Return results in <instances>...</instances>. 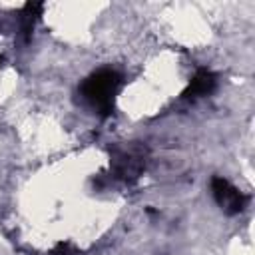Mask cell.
Listing matches in <instances>:
<instances>
[{
	"mask_svg": "<svg viewBox=\"0 0 255 255\" xmlns=\"http://www.w3.org/2000/svg\"><path fill=\"white\" fill-rule=\"evenodd\" d=\"M120 82L122 78L118 72L100 70L82 84V94L102 116H110L114 110V96L120 88Z\"/></svg>",
	"mask_w": 255,
	"mask_h": 255,
	"instance_id": "1",
	"label": "cell"
},
{
	"mask_svg": "<svg viewBox=\"0 0 255 255\" xmlns=\"http://www.w3.org/2000/svg\"><path fill=\"white\" fill-rule=\"evenodd\" d=\"M211 191H213V197L217 201V205L227 213V215H235L239 211L245 209V203H247V197L237 191L227 179L223 177H213L211 179Z\"/></svg>",
	"mask_w": 255,
	"mask_h": 255,
	"instance_id": "2",
	"label": "cell"
},
{
	"mask_svg": "<svg viewBox=\"0 0 255 255\" xmlns=\"http://www.w3.org/2000/svg\"><path fill=\"white\" fill-rule=\"evenodd\" d=\"M114 175L120 179H135L141 169H143V153L139 147H129V149H116L114 151V161H112Z\"/></svg>",
	"mask_w": 255,
	"mask_h": 255,
	"instance_id": "3",
	"label": "cell"
},
{
	"mask_svg": "<svg viewBox=\"0 0 255 255\" xmlns=\"http://www.w3.org/2000/svg\"><path fill=\"white\" fill-rule=\"evenodd\" d=\"M213 88H215V76H213V72H209L207 68H201V70H197V74L193 76V80L185 88L183 98H187V100L199 98V96L209 94Z\"/></svg>",
	"mask_w": 255,
	"mask_h": 255,
	"instance_id": "4",
	"label": "cell"
},
{
	"mask_svg": "<svg viewBox=\"0 0 255 255\" xmlns=\"http://www.w3.org/2000/svg\"><path fill=\"white\" fill-rule=\"evenodd\" d=\"M40 12H42V4L40 2H30V4L24 6V12H22V32H24L26 38L30 36L32 28H34V22L40 16Z\"/></svg>",
	"mask_w": 255,
	"mask_h": 255,
	"instance_id": "5",
	"label": "cell"
},
{
	"mask_svg": "<svg viewBox=\"0 0 255 255\" xmlns=\"http://www.w3.org/2000/svg\"><path fill=\"white\" fill-rule=\"evenodd\" d=\"M52 255H74V247H72L70 243L60 241V243L52 249Z\"/></svg>",
	"mask_w": 255,
	"mask_h": 255,
	"instance_id": "6",
	"label": "cell"
}]
</instances>
